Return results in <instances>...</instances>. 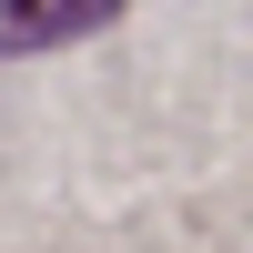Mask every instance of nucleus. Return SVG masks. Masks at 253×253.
<instances>
[{"instance_id":"f257e3e1","label":"nucleus","mask_w":253,"mask_h":253,"mask_svg":"<svg viewBox=\"0 0 253 253\" xmlns=\"http://www.w3.org/2000/svg\"><path fill=\"white\" fill-rule=\"evenodd\" d=\"M122 0H0V51H51V41L101 31Z\"/></svg>"}]
</instances>
